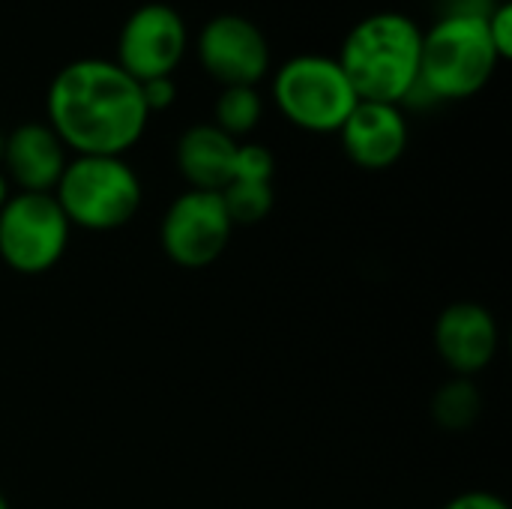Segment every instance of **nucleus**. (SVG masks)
Masks as SVG:
<instances>
[{
    "instance_id": "a211bd4d",
    "label": "nucleus",
    "mask_w": 512,
    "mask_h": 509,
    "mask_svg": "<svg viewBox=\"0 0 512 509\" xmlns=\"http://www.w3.org/2000/svg\"><path fill=\"white\" fill-rule=\"evenodd\" d=\"M486 30H489V39L498 51L501 60H510L512 57V3H498V6H489L486 12Z\"/></svg>"
},
{
    "instance_id": "4be33fe9",
    "label": "nucleus",
    "mask_w": 512,
    "mask_h": 509,
    "mask_svg": "<svg viewBox=\"0 0 512 509\" xmlns=\"http://www.w3.org/2000/svg\"><path fill=\"white\" fill-rule=\"evenodd\" d=\"M3 147H6V135L0 132V168H3Z\"/></svg>"
},
{
    "instance_id": "39448f33",
    "label": "nucleus",
    "mask_w": 512,
    "mask_h": 509,
    "mask_svg": "<svg viewBox=\"0 0 512 509\" xmlns=\"http://www.w3.org/2000/svg\"><path fill=\"white\" fill-rule=\"evenodd\" d=\"M273 99L282 117L315 135L339 132L360 102L336 57L297 54L273 75Z\"/></svg>"
},
{
    "instance_id": "2eb2a0df",
    "label": "nucleus",
    "mask_w": 512,
    "mask_h": 509,
    "mask_svg": "<svg viewBox=\"0 0 512 509\" xmlns=\"http://www.w3.org/2000/svg\"><path fill=\"white\" fill-rule=\"evenodd\" d=\"M264 114V102L255 87H222L213 105V126L234 141L249 135Z\"/></svg>"
},
{
    "instance_id": "1a4fd4ad",
    "label": "nucleus",
    "mask_w": 512,
    "mask_h": 509,
    "mask_svg": "<svg viewBox=\"0 0 512 509\" xmlns=\"http://www.w3.org/2000/svg\"><path fill=\"white\" fill-rule=\"evenodd\" d=\"M204 72L222 87H255L270 72V45L255 21L237 12L213 15L195 42Z\"/></svg>"
},
{
    "instance_id": "f257e3e1",
    "label": "nucleus",
    "mask_w": 512,
    "mask_h": 509,
    "mask_svg": "<svg viewBox=\"0 0 512 509\" xmlns=\"http://www.w3.org/2000/svg\"><path fill=\"white\" fill-rule=\"evenodd\" d=\"M45 114L75 156H123L141 141L150 120L141 84L102 57L66 63L48 84Z\"/></svg>"
},
{
    "instance_id": "20e7f679",
    "label": "nucleus",
    "mask_w": 512,
    "mask_h": 509,
    "mask_svg": "<svg viewBox=\"0 0 512 509\" xmlns=\"http://www.w3.org/2000/svg\"><path fill=\"white\" fill-rule=\"evenodd\" d=\"M51 195L72 228L108 234L135 219L144 189L123 156H75L66 162Z\"/></svg>"
},
{
    "instance_id": "412c9836",
    "label": "nucleus",
    "mask_w": 512,
    "mask_h": 509,
    "mask_svg": "<svg viewBox=\"0 0 512 509\" xmlns=\"http://www.w3.org/2000/svg\"><path fill=\"white\" fill-rule=\"evenodd\" d=\"M9 195H12V192H9V180H6V174L0 171V207L9 201Z\"/></svg>"
},
{
    "instance_id": "6e6552de",
    "label": "nucleus",
    "mask_w": 512,
    "mask_h": 509,
    "mask_svg": "<svg viewBox=\"0 0 512 509\" xmlns=\"http://www.w3.org/2000/svg\"><path fill=\"white\" fill-rule=\"evenodd\" d=\"M189 45L183 15L168 3L138 6L120 27L114 63L138 84L153 78H171Z\"/></svg>"
},
{
    "instance_id": "f03ea898",
    "label": "nucleus",
    "mask_w": 512,
    "mask_h": 509,
    "mask_svg": "<svg viewBox=\"0 0 512 509\" xmlns=\"http://www.w3.org/2000/svg\"><path fill=\"white\" fill-rule=\"evenodd\" d=\"M423 27L396 9L372 12L357 21L339 51L357 99L402 105L420 81Z\"/></svg>"
},
{
    "instance_id": "9d476101",
    "label": "nucleus",
    "mask_w": 512,
    "mask_h": 509,
    "mask_svg": "<svg viewBox=\"0 0 512 509\" xmlns=\"http://www.w3.org/2000/svg\"><path fill=\"white\" fill-rule=\"evenodd\" d=\"M432 345L456 378H474L492 366L501 348V327L492 309L474 300L444 306L432 327Z\"/></svg>"
},
{
    "instance_id": "f3484780",
    "label": "nucleus",
    "mask_w": 512,
    "mask_h": 509,
    "mask_svg": "<svg viewBox=\"0 0 512 509\" xmlns=\"http://www.w3.org/2000/svg\"><path fill=\"white\" fill-rule=\"evenodd\" d=\"M276 174V156L264 144H237L234 156V180H255V183H273Z\"/></svg>"
},
{
    "instance_id": "9b49d317",
    "label": "nucleus",
    "mask_w": 512,
    "mask_h": 509,
    "mask_svg": "<svg viewBox=\"0 0 512 509\" xmlns=\"http://www.w3.org/2000/svg\"><path fill=\"white\" fill-rule=\"evenodd\" d=\"M336 135L345 156L363 171H387L408 150V120L402 105L360 99Z\"/></svg>"
},
{
    "instance_id": "0eeeda50",
    "label": "nucleus",
    "mask_w": 512,
    "mask_h": 509,
    "mask_svg": "<svg viewBox=\"0 0 512 509\" xmlns=\"http://www.w3.org/2000/svg\"><path fill=\"white\" fill-rule=\"evenodd\" d=\"M234 225L219 192L186 189L177 195L159 225V243L171 264L183 270H204L216 264L228 243Z\"/></svg>"
},
{
    "instance_id": "dca6fc26",
    "label": "nucleus",
    "mask_w": 512,
    "mask_h": 509,
    "mask_svg": "<svg viewBox=\"0 0 512 509\" xmlns=\"http://www.w3.org/2000/svg\"><path fill=\"white\" fill-rule=\"evenodd\" d=\"M219 195L234 228L264 222L276 204L273 183H255V180H231Z\"/></svg>"
},
{
    "instance_id": "f8f14e48",
    "label": "nucleus",
    "mask_w": 512,
    "mask_h": 509,
    "mask_svg": "<svg viewBox=\"0 0 512 509\" xmlns=\"http://www.w3.org/2000/svg\"><path fill=\"white\" fill-rule=\"evenodd\" d=\"M69 156L48 123H21L6 135L3 174L18 192H54Z\"/></svg>"
},
{
    "instance_id": "4468645a",
    "label": "nucleus",
    "mask_w": 512,
    "mask_h": 509,
    "mask_svg": "<svg viewBox=\"0 0 512 509\" xmlns=\"http://www.w3.org/2000/svg\"><path fill=\"white\" fill-rule=\"evenodd\" d=\"M432 420L438 429L444 432H468L480 411H483V396L474 384V378H450L447 384H441L432 396Z\"/></svg>"
},
{
    "instance_id": "5701e85b",
    "label": "nucleus",
    "mask_w": 512,
    "mask_h": 509,
    "mask_svg": "<svg viewBox=\"0 0 512 509\" xmlns=\"http://www.w3.org/2000/svg\"><path fill=\"white\" fill-rule=\"evenodd\" d=\"M0 509H12V507H9V501H6V495H3V492H0Z\"/></svg>"
},
{
    "instance_id": "423d86ee",
    "label": "nucleus",
    "mask_w": 512,
    "mask_h": 509,
    "mask_svg": "<svg viewBox=\"0 0 512 509\" xmlns=\"http://www.w3.org/2000/svg\"><path fill=\"white\" fill-rule=\"evenodd\" d=\"M72 225L51 192H12L0 207V261L21 276L54 270L69 249Z\"/></svg>"
},
{
    "instance_id": "7ed1b4c3",
    "label": "nucleus",
    "mask_w": 512,
    "mask_h": 509,
    "mask_svg": "<svg viewBox=\"0 0 512 509\" xmlns=\"http://www.w3.org/2000/svg\"><path fill=\"white\" fill-rule=\"evenodd\" d=\"M489 9H453L429 30H423L420 81L411 99L456 102L477 96L495 75L501 57L486 30Z\"/></svg>"
},
{
    "instance_id": "aec40b11",
    "label": "nucleus",
    "mask_w": 512,
    "mask_h": 509,
    "mask_svg": "<svg viewBox=\"0 0 512 509\" xmlns=\"http://www.w3.org/2000/svg\"><path fill=\"white\" fill-rule=\"evenodd\" d=\"M441 509H510L507 501L495 492H486V489H471V492H462L456 498H450Z\"/></svg>"
},
{
    "instance_id": "ddd939ff",
    "label": "nucleus",
    "mask_w": 512,
    "mask_h": 509,
    "mask_svg": "<svg viewBox=\"0 0 512 509\" xmlns=\"http://www.w3.org/2000/svg\"><path fill=\"white\" fill-rule=\"evenodd\" d=\"M237 144L231 135L216 129L213 123L189 126L174 147L177 171L189 183V189L222 192L234 180V156Z\"/></svg>"
},
{
    "instance_id": "6ab92c4d",
    "label": "nucleus",
    "mask_w": 512,
    "mask_h": 509,
    "mask_svg": "<svg viewBox=\"0 0 512 509\" xmlns=\"http://www.w3.org/2000/svg\"><path fill=\"white\" fill-rule=\"evenodd\" d=\"M141 99L147 105L150 114H159V111H168L177 99V87H174V78H153V81H144L141 84Z\"/></svg>"
}]
</instances>
